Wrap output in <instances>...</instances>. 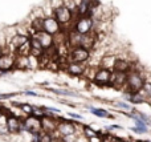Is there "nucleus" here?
<instances>
[{"mask_svg": "<svg viewBox=\"0 0 151 142\" xmlns=\"http://www.w3.org/2000/svg\"><path fill=\"white\" fill-rule=\"evenodd\" d=\"M145 77L139 73L138 71H130L129 72V76H127V85L126 86L129 88V92L131 93H137V92H141L142 88L145 85Z\"/></svg>", "mask_w": 151, "mask_h": 142, "instance_id": "obj_1", "label": "nucleus"}, {"mask_svg": "<svg viewBox=\"0 0 151 142\" xmlns=\"http://www.w3.org/2000/svg\"><path fill=\"white\" fill-rule=\"evenodd\" d=\"M93 25H94V20L91 19V16H80L74 24V29L78 33L86 35V33H90Z\"/></svg>", "mask_w": 151, "mask_h": 142, "instance_id": "obj_2", "label": "nucleus"}, {"mask_svg": "<svg viewBox=\"0 0 151 142\" xmlns=\"http://www.w3.org/2000/svg\"><path fill=\"white\" fill-rule=\"evenodd\" d=\"M23 129L27 132H31L32 134H40V130H42L41 120L36 118V117H28L23 122Z\"/></svg>", "mask_w": 151, "mask_h": 142, "instance_id": "obj_3", "label": "nucleus"}, {"mask_svg": "<svg viewBox=\"0 0 151 142\" xmlns=\"http://www.w3.org/2000/svg\"><path fill=\"white\" fill-rule=\"evenodd\" d=\"M69 56H70V60L74 63H85L89 60L90 53H89V49L83 47H74Z\"/></svg>", "mask_w": 151, "mask_h": 142, "instance_id": "obj_4", "label": "nucleus"}, {"mask_svg": "<svg viewBox=\"0 0 151 142\" xmlns=\"http://www.w3.org/2000/svg\"><path fill=\"white\" fill-rule=\"evenodd\" d=\"M111 77H113V73L110 69L101 68L96 72V74H94V82L98 85H110Z\"/></svg>", "mask_w": 151, "mask_h": 142, "instance_id": "obj_5", "label": "nucleus"}, {"mask_svg": "<svg viewBox=\"0 0 151 142\" xmlns=\"http://www.w3.org/2000/svg\"><path fill=\"white\" fill-rule=\"evenodd\" d=\"M55 16L56 19L58 20V23L63 25V24H69L72 20V17H73V13H72V11L69 9L68 7H65V5H61V7L56 8L55 9Z\"/></svg>", "mask_w": 151, "mask_h": 142, "instance_id": "obj_6", "label": "nucleus"}, {"mask_svg": "<svg viewBox=\"0 0 151 142\" xmlns=\"http://www.w3.org/2000/svg\"><path fill=\"white\" fill-rule=\"evenodd\" d=\"M5 126H7V132L11 133V134H17V133L21 132L23 129V122L17 118L16 116H7V120H5Z\"/></svg>", "mask_w": 151, "mask_h": 142, "instance_id": "obj_7", "label": "nucleus"}, {"mask_svg": "<svg viewBox=\"0 0 151 142\" xmlns=\"http://www.w3.org/2000/svg\"><path fill=\"white\" fill-rule=\"evenodd\" d=\"M33 36L37 37V40L40 41V44H41V47L44 48V49H49V48H52L53 45H55V36L45 31L36 32Z\"/></svg>", "mask_w": 151, "mask_h": 142, "instance_id": "obj_8", "label": "nucleus"}, {"mask_svg": "<svg viewBox=\"0 0 151 142\" xmlns=\"http://www.w3.org/2000/svg\"><path fill=\"white\" fill-rule=\"evenodd\" d=\"M44 31L50 35H57L61 32V24L56 17H45L44 19Z\"/></svg>", "mask_w": 151, "mask_h": 142, "instance_id": "obj_9", "label": "nucleus"}, {"mask_svg": "<svg viewBox=\"0 0 151 142\" xmlns=\"http://www.w3.org/2000/svg\"><path fill=\"white\" fill-rule=\"evenodd\" d=\"M41 128L44 132L47 133H52L55 132V130H57V126H58V122L56 121V118H53L52 116H48V114H45L44 117H41Z\"/></svg>", "mask_w": 151, "mask_h": 142, "instance_id": "obj_10", "label": "nucleus"}, {"mask_svg": "<svg viewBox=\"0 0 151 142\" xmlns=\"http://www.w3.org/2000/svg\"><path fill=\"white\" fill-rule=\"evenodd\" d=\"M127 76H129V73H126V72H115L114 71L110 85H113V86H115V88L125 86V85H127Z\"/></svg>", "mask_w": 151, "mask_h": 142, "instance_id": "obj_11", "label": "nucleus"}, {"mask_svg": "<svg viewBox=\"0 0 151 142\" xmlns=\"http://www.w3.org/2000/svg\"><path fill=\"white\" fill-rule=\"evenodd\" d=\"M57 132L61 136H69V134H74L76 133V125L70 121H60L57 126Z\"/></svg>", "mask_w": 151, "mask_h": 142, "instance_id": "obj_12", "label": "nucleus"}, {"mask_svg": "<svg viewBox=\"0 0 151 142\" xmlns=\"http://www.w3.org/2000/svg\"><path fill=\"white\" fill-rule=\"evenodd\" d=\"M16 58L9 53H3L0 56V71H9L15 66Z\"/></svg>", "mask_w": 151, "mask_h": 142, "instance_id": "obj_13", "label": "nucleus"}, {"mask_svg": "<svg viewBox=\"0 0 151 142\" xmlns=\"http://www.w3.org/2000/svg\"><path fill=\"white\" fill-rule=\"evenodd\" d=\"M66 71L72 76H81L85 72V66L82 65V63H74V61H72V63H69L66 65Z\"/></svg>", "mask_w": 151, "mask_h": 142, "instance_id": "obj_14", "label": "nucleus"}, {"mask_svg": "<svg viewBox=\"0 0 151 142\" xmlns=\"http://www.w3.org/2000/svg\"><path fill=\"white\" fill-rule=\"evenodd\" d=\"M113 69H114L115 72H126V73H129V72L131 71V64L129 63V61L123 60V58H117Z\"/></svg>", "mask_w": 151, "mask_h": 142, "instance_id": "obj_15", "label": "nucleus"}, {"mask_svg": "<svg viewBox=\"0 0 151 142\" xmlns=\"http://www.w3.org/2000/svg\"><path fill=\"white\" fill-rule=\"evenodd\" d=\"M27 43H29V37L24 36V35H15V36L12 37V40H11V45H12L16 50L23 47L24 44H27Z\"/></svg>", "mask_w": 151, "mask_h": 142, "instance_id": "obj_16", "label": "nucleus"}, {"mask_svg": "<svg viewBox=\"0 0 151 142\" xmlns=\"http://www.w3.org/2000/svg\"><path fill=\"white\" fill-rule=\"evenodd\" d=\"M94 43H96V36L91 33H86V35H82V37H81L80 47H83V48L90 50L91 48H93Z\"/></svg>", "mask_w": 151, "mask_h": 142, "instance_id": "obj_17", "label": "nucleus"}, {"mask_svg": "<svg viewBox=\"0 0 151 142\" xmlns=\"http://www.w3.org/2000/svg\"><path fill=\"white\" fill-rule=\"evenodd\" d=\"M117 58L114 57V56H105L104 60H102V65H104V68H113L114 66V63Z\"/></svg>", "mask_w": 151, "mask_h": 142, "instance_id": "obj_18", "label": "nucleus"}, {"mask_svg": "<svg viewBox=\"0 0 151 142\" xmlns=\"http://www.w3.org/2000/svg\"><path fill=\"white\" fill-rule=\"evenodd\" d=\"M89 112H90V113H93L94 116L102 117V118H104V117H113L111 114H110V113H107V112H106V110H104V109H96V108H90V109H89Z\"/></svg>", "mask_w": 151, "mask_h": 142, "instance_id": "obj_19", "label": "nucleus"}, {"mask_svg": "<svg viewBox=\"0 0 151 142\" xmlns=\"http://www.w3.org/2000/svg\"><path fill=\"white\" fill-rule=\"evenodd\" d=\"M141 93L147 98V100L151 98V81H146V82H145V85H143V88H142Z\"/></svg>", "mask_w": 151, "mask_h": 142, "instance_id": "obj_20", "label": "nucleus"}, {"mask_svg": "<svg viewBox=\"0 0 151 142\" xmlns=\"http://www.w3.org/2000/svg\"><path fill=\"white\" fill-rule=\"evenodd\" d=\"M83 134H85L86 137L91 138V137H94V136H98L99 133L96 132V130H93L90 126H83Z\"/></svg>", "mask_w": 151, "mask_h": 142, "instance_id": "obj_21", "label": "nucleus"}, {"mask_svg": "<svg viewBox=\"0 0 151 142\" xmlns=\"http://www.w3.org/2000/svg\"><path fill=\"white\" fill-rule=\"evenodd\" d=\"M52 141H53L52 134L45 132V133H42V134L39 136V141H37V142H52Z\"/></svg>", "mask_w": 151, "mask_h": 142, "instance_id": "obj_22", "label": "nucleus"}, {"mask_svg": "<svg viewBox=\"0 0 151 142\" xmlns=\"http://www.w3.org/2000/svg\"><path fill=\"white\" fill-rule=\"evenodd\" d=\"M50 92H55L57 94H63V96H76V93L69 92V90H63V89H55V88H48Z\"/></svg>", "mask_w": 151, "mask_h": 142, "instance_id": "obj_23", "label": "nucleus"}, {"mask_svg": "<svg viewBox=\"0 0 151 142\" xmlns=\"http://www.w3.org/2000/svg\"><path fill=\"white\" fill-rule=\"evenodd\" d=\"M19 108H20L23 112L28 113V114H32V113H33V106L29 105V104H20V105H19Z\"/></svg>", "mask_w": 151, "mask_h": 142, "instance_id": "obj_24", "label": "nucleus"}, {"mask_svg": "<svg viewBox=\"0 0 151 142\" xmlns=\"http://www.w3.org/2000/svg\"><path fill=\"white\" fill-rule=\"evenodd\" d=\"M63 142H77V137L74 134L63 136Z\"/></svg>", "mask_w": 151, "mask_h": 142, "instance_id": "obj_25", "label": "nucleus"}, {"mask_svg": "<svg viewBox=\"0 0 151 142\" xmlns=\"http://www.w3.org/2000/svg\"><path fill=\"white\" fill-rule=\"evenodd\" d=\"M130 130H133L134 133H138V134H145V133L149 132L146 128H139V126H134V128H131Z\"/></svg>", "mask_w": 151, "mask_h": 142, "instance_id": "obj_26", "label": "nucleus"}, {"mask_svg": "<svg viewBox=\"0 0 151 142\" xmlns=\"http://www.w3.org/2000/svg\"><path fill=\"white\" fill-rule=\"evenodd\" d=\"M17 96V93H0V100H7V98L15 97Z\"/></svg>", "mask_w": 151, "mask_h": 142, "instance_id": "obj_27", "label": "nucleus"}, {"mask_svg": "<svg viewBox=\"0 0 151 142\" xmlns=\"http://www.w3.org/2000/svg\"><path fill=\"white\" fill-rule=\"evenodd\" d=\"M117 105L119 106V108H123V109H131L130 105H129V104H126V102H117Z\"/></svg>", "mask_w": 151, "mask_h": 142, "instance_id": "obj_28", "label": "nucleus"}, {"mask_svg": "<svg viewBox=\"0 0 151 142\" xmlns=\"http://www.w3.org/2000/svg\"><path fill=\"white\" fill-rule=\"evenodd\" d=\"M69 117H72V118H77V120H82V116H80V114H76V113H69Z\"/></svg>", "mask_w": 151, "mask_h": 142, "instance_id": "obj_29", "label": "nucleus"}, {"mask_svg": "<svg viewBox=\"0 0 151 142\" xmlns=\"http://www.w3.org/2000/svg\"><path fill=\"white\" fill-rule=\"evenodd\" d=\"M89 140H90V142H102V140L98 137V136H94V137L89 138Z\"/></svg>", "mask_w": 151, "mask_h": 142, "instance_id": "obj_30", "label": "nucleus"}, {"mask_svg": "<svg viewBox=\"0 0 151 142\" xmlns=\"http://www.w3.org/2000/svg\"><path fill=\"white\" fill-rule=\"evenodd\" d=\"M25 94H29V96H37V93L32 92V90H25Z\"/></svg>", "mask_w": 151, "mask_h": 142, "instance_id": "obj_31", "label": "nucleus"}, {"mask_svg": "<svg viewBox=\"0 0 151 142\" xmlns=\"http://www.w3.org/2000/svg\"><path fill=\"white\" fill-rule=\"evenodd\" d=\"M3 55V52H1V47H0V56H1Z\"/></svg>", "mask_w": 151, "mask_h": 142, "instance_id": "obj_32", "label": "nucleus"}, {"mask_svg": "<svg viewBox=\"0 0 151 142\" xmlns=\"http://www.w3.org/2000/svg\"><path fill=\"white\" fill-rule=\"evenodd\" d=\"M1 116H3V113H1V112H0V118H1Z\"/></svg>", "mask_w": 151, "mask_h": 142, "instance_id": "obj_33", "label": "nucleus"}, {"mask_svg": "<svg viewBox=\"0 0 151 142\" xmlns=\"http://www.w3.org/2000/svg\"><path fill=\"white\" fill-rule=\"evenodd\" d=\"M147 124H149V125H151V120H150V121H149V122H147Z\"/></svg>", "mask_w": 151, "mask_h": 142, "instance_id": "obj_34", "label": "nucleus"}]
</instances>
